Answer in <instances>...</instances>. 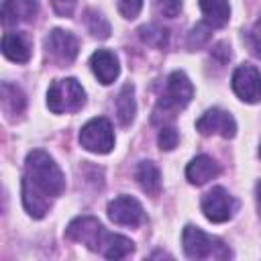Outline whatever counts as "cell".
<instances>
[{
  "mask_svg": "<svg viewBox=\"0 0 261 261\" xmlns=\"http://www.w3.org/2000/svg\"><path fill=\"white\" fill-rule=\"evenodd\" d=\"M65 190V175L59 165L41 149L27 155L22 177V204L33 218H43L51 202Z\"/></svg>",
  "mask_w": 261,
  "mask_h": 261,
  "instance_id": "obj_1",
  "label": "cell"
},
{
  "mask_svg": "<svg viewBox=\"0 0 261 261\" xmlns=\"http://www.w3.org/2000/svg\"><path fill=\"white\" fill-rule=\"evenodd\" d=\"M192 96H194V86L188 80V75L184 71H171L167 77V84H165V94L161 96V100L155 108L153 120L157 122L161 116L171 118L173 112H177L190 104Z\"/></svg>",
  "mask_w": 261,
  "mask_h": 261,
  "instance_id": "obj_2",
  "label": "cell"
},
{
  "mask_svg": "<svg viewBox=\"0 0 261 261\" xmlns=\"http://www.w3.org/2000/svg\"><path fill=\"white\" fill-rule=\"evenodd\" d=\"M181 245H184V253L190 259H210V257L212 259H226L230 255V251L226 249V245L220 239L206 234L202 228L192 226V224H188L184 228Z\"/></svg>",
  "mask_w": 261,
  "mask_h": 261,
  "instance_id": "obj_3",
  "label": "cell"
},
{
  "mask_svg": "<svg viewBox=\"0 0 261 261\" xmlns=\"http://www.w3.org/2000/svg\"><path fill=\"white\" fill-rule=\"evenodd\" d=\"M86 104V92L82 84L73 77L65 80H55L49 86L47 92V106L53 114H63V112H77Z\"/></svg>",
  "mask_w": 261,
  "mask_h": 261,
  "instance_id": "obj_4",
  "label": "cell"
},
{
  "mask_svg": "<svg viewBox=\"0 0 261 261\" xmlns=\"http://www.w3.org/2000/svg\"><path fill=\"white\" fill-rule=\"evenodd\" d=\"M80 145L98 155L110 153L114 147V130L110 120L104 116L88 120L80 130Z\"/></svg>",
  "mask_w": 261,
  "mask_h": 261,
  "instance_id": "obj_5",
  "label": "cell"
},
{
  "mask_svg": "<svg viewBox=\"0 0 261 261\" xmlns=\"http://www.w3.org/2000/svg\"><path fill=\"white\" fill-rule=\"evenodd\" d=\"M65 237L69 241L86 245L90 251H100L102 241L106 237V230H104V226L100 224L98 218H94V216H77L67 224Z\"/></svg>",
  "mask_w": 261,
  "mask_h": 261,
  "instance_id": "obj_6",
  "label": "cell"
},
{
  "mask_svg": "<svg viewBox=\"0 0 261 261\" xmlns=\"http://www.w3.org/2000/svg\"><path fill=\"white\" fill-rule=\"evenodd\" d=\"M237 210V200L224 188H212L202 198V212L210 222H226Z\"/></svg>",
  "mask_w": 261,
  "mask_h": 261,
  "instance_id": "obj_7",
  "label": "cell"
},
{
  "mask_svg": "<svg viewBox=\"0 0 261 261\" xmlns=\"http://www.w3.org/2000/svg\"><path fill=\"white\" fill-rule=\"evenodd\" d=\"M232 90L234 94L249 104H255L261 100V73L255 65L243 63L232 73Z\"/></svg>",
  "mask_w": 261,
  "mask_h": 261,
  "instance_id": "obj_8",
  "label": "cell"
},
{
  "mask_svg": "<svg viewBox=\"0 0 261 261\" xmlns=\"http://www.w3.org/2000/svg\"><path fill=\"white\" fill-rule=\"evenodd\" d=\"M45 49L47 53L57 61V63H71L80 51V41L73 33L63 31V29H53L47 39H45Z\"/></svg>",
  "mask_w": 261,
  "mask_h": 261,
  "instance_id": "obj_9",
  "label": "cell"
},
{
  "mask_svg": "<svg viewBox=\"0 0 261 261\" xmlns=\"http://www.w3.org/2000/svg\"><path fill=\"white\" fill-rule=\"evenodd\" d=\"M196 128L202 135H220L222 139H232L237 135V122H234V118L226 110H220V108L206 110L198 118Z\"/></svg>",
  "mask_w": 261,
  "mask_h": 261,
  "instance_id": "obj_10",
  "label": "cell"
},
{
  "mask_svg": "<svg viewBox=\"0 0 261 261\" xmlns=\"http://www.w3.org/2000/svg\"><path fill=\"white\" fill-rule=\"evenodd\" d=\"M108 218L122 226H139L145 220L143 206L130 196H118L108 204Z\"/></svg>",
  "mask_w": 261,
  "mask_h": 261,
  "instance_id": "obj_11",
  "label": "cell"
},
{
  "mask_svg": "<svg viewBox=\"0 0 261 261\" xmlns=\"http://www.w3.org/2000/svg\"><path fill=\"white\" fill-rule=\"evenodd\" d=\"M39 12V0H4L2 2V22L6 27L18 22H31Z\"/></svg>",
  "mask_w": 261,
  "mask_h": 261,
  "instance_id": "obj_12",
  "label": "cell"
},
{
  "mask_svg": "<svg viewBox=\"0 0 261 261\" xmlns=\"http://www.w3.org/2000/svg\"><path fill=\"white\" fill-rule=\"evenodd\" d=\"M90 65H92V71L98 77V82L104 84V86L112 84L118 77V71H120L116 55L112 51H106V49H98L90 57Z\"/></svg>",
  "mask_w": 261,
  "mask_h": 261,
  "instance_id": "obj_13",
  "label": "cell"
},
{
  "mask_svg": "<svg viewBox=\"0 0 261 261\" xmlns=\"http://www.w3.org/2000/svg\"><path fill=\"white\" fill-rule=\"evenodd\" d=\"M218 173H220V165H218L212 157H208V155H198V157H194V159L188 163V167H186V177H188L190 184H194V186H202V184L214 179Z\"/></svg>",
  "mask_w": 261,
  "mask_h": 261,
  "instance_id": "obj_14",
  "label": "cell"
},
{
  "mask_svg": "<svg viewBox=\"0 0 261 261\" xmlns=\"http://www.w3.org/2000/svg\"><path fill=\"white\" fill-rule=\"evenodd\" d=\"M2 53L14 63H27L31 59V43L22 33H6L2 37Z\"/></svg>",
  "mask_w": 261,
  "mask_h": 261,
  "instance_id": "obj_15",
  "label": "cell"
},
{
  "mask_svg": "<svg viewBox=\"0 0 261 261\" xmlns=\"http://www.w3.org/2000/svg\"><path fill=\"white\" fill-rule=\"evenodd\" d=\"M135 179L139 181L141 190L149 196H157L161 190V173L155 163L151 161H141L135 169Z\"/></svg>",
  "mask_w": 261,
  "mask_h": 261,
  "instance_id": "obj_16",
  "label": "cell"
},
{
  "mask_svg": "<svg viewBox=\"0 0 261 261\" xmlns=\"http://www.w3.org/2000/svg\"><path fill=\"white\" fill-rule=\"evenodd\" d=\"M200 10L208 27H224L230 18L228 0H200Z\"/></svg>",
  "mask_w": 261,
  "mask_h": 261,
  "instance_id": "obj_17",
  "label": "cell"
},
{
  "mask_svg": "<svg viewBox=\"0 0 261 261\" xmlns=\"http://www.w3.org/2000/svg\"><path fill=\"white\" fill-rule=\"evenodd\" d=\"M100 251L108 259H124L126 255H130L135 251V243L130 239L122 237V234H110V232H106Z\"/></svg>",
  "mask_w": 261,
  "mask_h": 261,
  "instance_id": "obj_18",
  "label": "cell"
},
{
  "mask_svg": "<svg viewBox=\"0 0 261 261\" xmlns=\"http://www.w3.org/2000/svg\"><path fill=\"white\" fill-rule=\"evenodd\" d=\"M137 104H135V88L133 84H124L116 96V116L122 126H128L135 118Z\"/></svg>",
  "mask_w": 261,
  "mask_h": 261,
  "instance_id": "obj_19",
  "label": "cell"
},
{
  "mask_svg": "<svg viewBox=\"0 0 261 261\" xmlns=\"http://www.w3.org/2000/svg\"><path fill=\"white\" fill-rule=\"evenodd\" d=\"M27 106V98L18 86H12L8 82L2 84V108L8 116H18L22 114Z\"/></svg>",
  "mask_w": 261,
  "mask_h": 261,
  "instance_id": "obj_20",
  "label": "cell"
},
{
  "mask_svg": "<svg viewBox=\"0 0 261 261\" xmlns=\"http://www.w3.org/2000/svg\"><path fill=\"white\" fill-rule=\"evenodd\" d=\"M139 37L143 39V43L151 45V47H157V49H163L167 45V39H169V33L167 29H163L161 24H145L139 29Z\"/></svg>",
  "mask_w": 261,
  "mask_h": 261,
  "instance_id": "obj_21",
  "label": "cell"
},
{
  "mask_svg": "<svg viewBox=\"0 0 261 261\" xmlns=\"http://www.w3.org/2000/svg\"><path fill=\"white\" fill-rule=\"evenodd\" d=\"M86 27L98 39H108L110 31H112L110 22L106 20V16H102L98 10H86Z\"/></svg>",
  "mask_w": 261,
  "mask_h": 261,
  "instance_id": "obj_22",
  "label": "cell"
},
{
  "mask_svg": "<svg viewBox=\"0 0 261 261\" xmlns=\"http://www.w3.org/2000/svg\"><path fill=\"white\" fill-rule=\"evenodd\" d=\"M208 39H210V27H208L206 22H200V24H196V27L192 29V33H190V37H188V45H190L192 49H198V47H202Z\"/></svg>",
  "mask_w": 261,
  "mask_h": 261,
  "instance_id": "obj_23",
  "label": "cell"
},
{
  "mask_svg": "<svg viewBox=\"0 0 261 261\" xmlns=\"http://www.w3.org/2000/svg\"><path fill=\"white\" fill-rule=\"evenodd\" d=\"M177 141H179V135H177V130H175L173 126H161L159 137H157V143H159V147H161L163 151L175 149Z\"/></svg>",
  "mask_w": 261,
  "mask_h": 261,
  "instance_id": "obj_24",
  "label": "cell"
},
{
  "mask_svg": "<svg viewBox=\"0 0 261 261\" xmlns=\"http://www.w3.org/2000/svg\"><path fill=\"white\" fill-rule=\"evenodd\" d=\"M143 8V0H118V12L124 18H137Z\"/></svg>",
  "mask_w": 261,
  "mask_h": 261,
  "instance_id": "obj_25",
  "label": "cell"
},
{
  "mask_svg": "<svg viewBox=\"0 0 261 261\" xmlns=\"http://www.w3.org/2000/svg\"><path fill=\"white\" fill-rule=\"evenodd\" d=\"M155 4H157V10L167 18L177 16L181 10V0H155Z\"/></svg>",
  "mask_w": 261,
  "mask_h": 261,
  "instance_id": "obj_26",
  "label": "cell"
},
{
  "mask_svg": "<svg viewBox=\"0 0 261 261\" xmlns=\"http://www.w3.org/2000/svg\"><path fill=\"white\" fill-rule=\"evenodd\" d=\"M249 47L255 55L261 57V18L253 24V29L249 31Z\"/></svg>",
  "mask_w": 261,
  "mask_h": 261,
  "instance_id": "obj_27",
  "label": "cell"
},
{
  "mask_svg": "<svg viewBox=\"0 0 261 261\" xmlns=\"http://www.w3.org/2000/svg\"><path fill=\"white\" fill-rule=\"evenodd\" d=\"M51 4L59 16H71V12L75 8V0H51Z\"/></svg>",
  "mask_w": 261,
  "mask_h": 261,
  "instance_id": "obj_28",
  "label": "cell"
},
{
  "mask_svg": "<svg viewBox=\"0 0 261 261\" xmlns=\"http://www.w3.org/2000/svg\"><path fill=\"white\" fill-rule=\"evenodd\" d=\"M212 57H220V63H224V61L230 59V51H228V47H226L224 43H218V45L212 49Z\"/></svg>",
  "mask_w": 261,
  "mask_h": 261,
  "instance_id": "obj_29",
  "label": "cell"
},
{
  "mask_svg": "<svg viewBox=\"0 0 261 261\" xmlns=\"http://www.w3.org/2000/svg\"><path fill=\"white\" fill-rule=\"evenodd\" d=\"M257 200H259V204H261V181L257 184Z\"/></svg>",
  "mask_w": 261,
  "mask_h": 261,
  "instance_id": "obj_30",
  "label": "cell"
},
{
  "mask_svg": "<svg viewBox=\"0 0 261 261\" xmlns=\"http://www.w3.org/2000/svg\"><path fill=\"white\" fill-rule=\"evenodd\" d=\"M259 155H261V147H259Z\"/></svg>",
  "mask_w": 261,
  "mask_h": 261,
  "instance_id": "obj_31",
  "label": "cell"
}]
</instances>
